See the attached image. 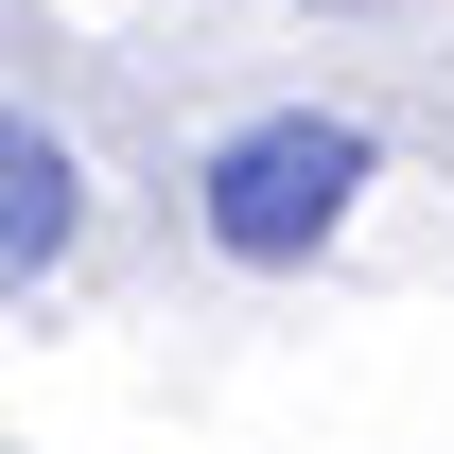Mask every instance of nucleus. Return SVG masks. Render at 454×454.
<instances>
[{
    "mask_svg": "<svg viewBox=\"0 0 454 454\" xmlns=\"http://www.w3.org/2000/svg\"><path fill=\"white\" fill-rule=\"evenodd\" d=\"M315 18H367V0H315Z\"/></svg>",
    "mask_w": 454,
    "mask_h": 454,
    "instance_id": "7ed1b4c3",
    "label": "nucleus"
},
{
    "mask_svg": "<svg viewBox=\"0 0 454 454\" xmlns=\"http://www.w3.org/2000/svg\"><path fill=\"white\" fill-rule=\"evenodd\" d=\"M70 227H88V175H70L53 122H18V140H0V280L35 297V280L70 262Z\"/></svg>",
    "mask_w": 454,
    "mask_h": 454,
    "instance_id": "f03ea898",
    "label": "nucleus"
},
{
    "mask_svg": "<svg viewBox=\"0 0 454 454\" xmlns=\"http://www.w3.org/2000/svg\"><path fill=\"white\" fill-rule=\"evenodd\" d=\"M349 192H367V122H333V106L245 122V140H210V175H192V210H210L227 262H315L349 227Z\"/></svg>",
    "mask_w": 454,
    "mask_h": 454,
    "instance_id": "f257e3e1",
    "label": "nucleus"
}]
</instances>
